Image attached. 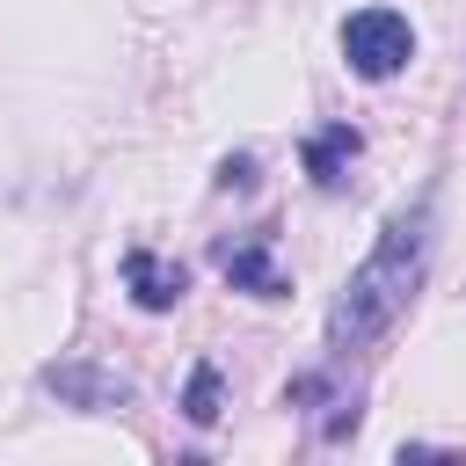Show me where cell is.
Returning <instances> with one entry per match:
<instances>
[{
  "label": "cell",
  "instance_id": "obj_1",
  "mask_svg": "<svg viewBox=\"0 0 466 466\" xmlns=\"http://www.w3.org/2000/svg\"><path fill=\"white\" fill-rule=\"evenodd\" d=\"M422 262H430V211L415 204V211L386 218L379 248L350 269L342 299L328 306V342H335V350H364L371 335H386V328L408 313V299H415V284H422Z\"/></svg>",
  "mask_w": 466,
  "mask_h": 466
},
{
  "label": "cell",
  "instance_id": "obj_2",
  "mask_svg": "<svg viewBox=\"0 0 466 466\" xmlns=\"http://www.w3.org/2000/svg\"><path fill=\"white\" fill-rule=\"evenodd\" d=\"M342 58H350L357 80H393V73L415 58L408 15H393V7H357V15L342 22Z\"/></svg>",
  "mask_w": 466,
  "mask_h": 466
},
{
  "label": "cell",
  "instance_id": "obj_3",
  "mask_svg": "<svg viewBox=\"0 0 466 466\" xmlns=\"http://www.w3.org/2000/svg\"><path fill=\"white\" fill-rule=\"evenodd\" d=\"M44 393H58V408H87V415H116L131 408V379L87 364V357H66V364H44Z\"/></svg>",
  "mask_w": 466,
  "mask_h": 466
},
{
  "label": "cell",
  "instance_id": "obj_4",
  "mask_svg": "<svg viewBox=\"0 0 466 466\" xmlns=\"http://www.w3.org/2000/svg\"><path fill=\"white\" fill-rule=\"evenodd\" d=\"M218 277H226L233 291H255V299H284V291H291V277H284L277 255H269V233L218 240Z\"/></svg>",
  "mask_w": 466,
  "mask_h": 466
},
{
  "label": "cell",
  "instance_id": "obj_5",
  "mask_svg": "<svg viewBox=\"0 0 466 466\" xmlns=\"http://www.w3.org/2000/svg\"><path fill=\"white\" fill-rule=\"evenodd\" d=\"M124 291H131L146 313H167V306H182L189 269L167 262V255H153V248H131V255H124Z\"/></svg>",
  "mask_w": 466,
  "mask_h": 466
},
{
  "label": "cell",
  "instance_id": "obj_6",
  "mask_svg": "<svg viewBox=\"0 0 466 466\" xmlns=\"http://www.w3.org/2000/svg\"><path fill=\"white\" fill-rule=\"evenodd\" d=\"M357 124H328V131H313L306 138V175L320 182V189H342V175H350V160H357Z\"/></svg>",
  "mask_w": 466,
  "mask_h": 466
},
{
  "label": "cell",
  "instance_id": "obj_7",
  "mask_svg": "<svg viewBox=\"0 0 466 466\" xmlns=\"http://www.w3.org/2000/svg\"><path fill=\"white\" fill-rule=\"evenodd\" d=\"M218 393H226L218 386V364H197L189 371V393H182V415L189 422H218Z\"/></svg>",
  "mask_w": 466,
  "mask_h": 466
},
{
  "label": "cell",
  "instance_id": "obj_8",
  "mask_svg": "<svg viewBox=\"0 0 466 466\" xmlns=\"http://www.w3.org/2000/svg\"><path fill=\"white\" fill-rule=\"evenodd\" d=\"M218 189H255V153H233V160H218Z\"/></svg>",
  "mask_w": 466,
  "mask_h": 466
}]
</instances>
